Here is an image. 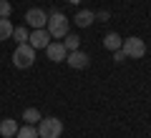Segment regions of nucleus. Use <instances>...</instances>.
Wrapping results in <instances>:
<instances>
[{
  "mask_svg": "<svg viewBox=\"0 0 151 138\" xmlns=\"http://www.w3.org/2000/svg\"><path fill=\"white\" fill-rule=\"evenodd\" d=\"M28 43H30L33 48H45V45H48L50 43V33L45 30V28H35V30L30 33V38H28Z\"/></svg>",
  "mask_w": 151,
  "mask_h": 138,
  "instance_id": "0eeeda50",
  "label": "nucleus"
},
{
  "mask_svg": "<svg viewBox=\"0 0 151 138\" xmlns=\"http://www.w3.org/2000/svg\"><path fill=\"white\" fill-rule=\"evenodd\" d=\"M10 35H13V23L8 20V18H0V43L8 40Z\"/></svg>",
  "mask_w": 151,
  "mask_h": 138,
  "instance_id": "ddd939ff",
  "label": "nucleus"
},
{
  "mask_svg": "<svg viewBox=\"0 0 151 138\" xmlns=\"http://www.w3.org/2000/svg\"><path fill=\"white\" fill-rule=\"evenodd\" d=\"M45 25H48V33L53 38H65L68 35V20H65V15L58 13V10H53L48 15V23H45Z\"/></svg>",
  "mask_w": 151,
  "mask_h": 138,
  "instance_id": "7ed1b4c3",
  "label": "nucleus"
},
{
  "mask_svg": "<svg viewBox=\"0 0 151 138\" xmlns=\"http://www.w3.org/2000/svg\"><path fill=\"white\" fill-rule=\"evenodd\" d=\"M121 48H124V53L129 55V58H144L146 55V43L141 40V38H136V35L126 38V40L121 43Z\"/></svg>",
  "mask_w": 151,
  "mask_h": 138,
  "instance_id": "20e7f679",
  "label": "nucleus"
},
{
  "mask_svg": "<svg viewBox=\"0 0 151 138\" xmlns=\"http://www.w3.org/2000/svg\"><path fill=\"white\" fill-rule=\"evenodd\" d=\"M13 40L18 43V45H23V43H28V38H30V33L25 30V25H18V28H13Z\"/></svg>",
  "mask_w": 151,
  "mask_h": 138,
  "instance_id": "f8f14e48",
  "label": "nucleus"
},
{
  "mask_svg": "<svg viewBox=\"0 0 151 138\" xmlns=\"http://www.w3.org/2000/svg\"><path fill=\"white\" fill-rule=\"evenodd\" d=\"M121 43H124V38H121L119 33H108V35L103 38V48L106 50H119Z\"/></svg>",
  "mask_w": 151,
  "mask_h": 138,
  "instance_id": "1a4fd4ad",
  "label": "nucleus"
},
{
  "mask_svg": "<svg viewBox=\"0 0 151 138\" xmlns=\"http://www.w3.org/2000/svg\"><path fill=\"white\" fill-rule=\"evenodd\" d=\"M25 23L35 30V28H45V23H48V15H45V10H40V8H30V10L25 13Z\"/></svg>",
  "mask_w": 151,
  "mask_h": 138,
  "instance_id": "39448f33",
  "label": "nucleus"
},
{
  "mask_svg": "<svg viewBox=\"0 0 151 138\" xmlns=\"http://www.w3.org/2000/svg\"><path fill=\"white\" fill-rule=\"evenodd\" d=\"M60 133H63V123L58 118L48 116L38 121V138H60Z\"/></svg>",
  "mask_w": 151,
  "mask_h": 138,
  "instance_id": "f03ea898",
  "label": "nucleus"
},
{
  "mask_svg": "<svg viewBox=\"0 0 151 138\" xmlns=\"http://www.w3.org/2000/svg\"><path fill=\"white\" fill-rule=\"evenodd\" d=\"M15 138H38V128H35V126H30V123H25L23 128H18Z\"/></svg>",
  "mask_w": 151,
  "mask_h": 138,
  "instance_id": "4468645a",
  "label": "nucleus"
},
{
  "mask_svg": "<svg viewBox=\"0 0 151 138\" xmlns=\"http://www.w3.org/2000/svg\"><path fill=\"white\" fill-rule=\"evenodd\" d=\"M35 63V48H33L30 43H23V45H18L15 53H13V65L20 70L30 68V65Z\"/></svg>",
  "mask_w": 151,
  "mask_h": 138,
  "instance_id": "f257e3e1",
  "label": "nucleus"
},
{
  "mask_svg": "<svg viewBox=\"0 0 151 138\" xmlns=\"http://www.w3.org/2000/svg\"><path fill=\"white\" fill-rule=\"evenodd\" d=\"M68 3H73V5H78V3H81V0H68Z\"/></svg>",
  "mask_w": 151,
  "mask_h": 138,
  "instance_id": "6ab92c4d",
  "label": "nucleus"
},
{
  "mask_svg": "<svg viewBox=\"0 0 151 138\" xmlns=\"http://www.w3.org/2000/svg\"><path fill=\"white\" fill-rule=\"evenodd\" d=\"M40 118H43V116H40V111H38V108H25V111H23V121L30 123V126H33V123H38Z\"/></svg>",
  "mask_w": 151,
  "mask_h": 138,
  "instance_id": "2eb2a0df",
  "label": "nucleus"
},
{
  "mask_svg": "<svg viewBox=\"0 0 151 138\" xmlns=\"http://www.w3.org/2000/svg\"><path fill=\"white\" fill-rule=\"evenodd\" d=\"M10 13H13V5L8 0H0V18H10Z\"/></svg>",
  "mask_w": 151,
  "mask_h": 138,
  "instance_id": "f3484780",
  "label": "nucleus"
},
{
  "mask_svg": "<svg viewBox=\"0 0 151 138\" xmlns=\"http://www.w3.org/2000/svg\"><path fill=\"white\" fill-rule=\"evenodd\" d=\"M126 58H129V55L124 53V48H119V50H113V60H116V63H124Z\"/></svg>",
  "mask_w": 151,
  "mask_h": 138,
  "instance_id": "a211bd4d",
  "label": "nucleus"
},
{
  "mask_svg": "<svg viewBox=\"0 0 151 138\" xmlns=\"http://www.w3.org/2000/svg\"><path fill=\"white\" fill-rule=\"evenodd\" d=\"M93 20H96V13H93V10H81L78 15H76V23H78L81 28L93 25Z\"/></svg>",
  "mask_w": 151,
  "mask_h": 138,
  "instance_id": "9b49d317",
  "label": "nucleus"
},
{
  "mask_svg": "<svg viewBox=\"0 0 151 138\" xmlns=\"http://www.w3.org/2000/svg\"><path fill=\"white\" fill-rule=\"evenodd\" d=\"M45 53H48V58L53 60V63H63L65 55H68V50H65L63 43H48V45H45Z\"/></svg>",
  "mask_w": 151,
  "mask_h": 138,
  "instance_id": "6e6552de",
  "label": "nucleus"
},
{
  "mask_svg": "<svg viewBox=\"0 0 151 138\" xmlns=\"http://www.w3.org/2000/svg\"><path fill=\"white\" fill-rule=\"evenodd\" d=\"M65 63H68L70 68H76V70H83V68H88L91 58H88L86 53H81V50H70V53L65 55Z\"/></svg>",
  "mask_w": 151,
  "mask_h": 138,
  "instance_id": "423d86ee",
  "label": "nucleus"
},
{
  "mask_svg": "<svg viewBox=\"0 0 151 138\" xmlns=\"http://www.w3.org/2000/svg\"><path fill=\"white\" fill-rule=\"evenodd\" d=\"M15 133H18V123L13 121V118H5V121H0V136L10 138V136H15Z\"/></svg>",
  "mask_w": 151,
  "mask_h": 138,
  "instance_id": "9d476101",
  "label": "nucleus"
},
{
  "mask_svg": "<svg viewBox=\"0 0 151 138\" xmlns=\"http://www.w3.org/2000/svg\"><path fill=\"white\" fill-rule=\"evenodd\" d=\"M63 45H65V50H68V53H70V50H78L81 38H78V35H70V33H68V35H65V40H63Z\"/></svg>",
  "mask_w": 151,
  "mask_h": 138,
  "instance_id": "dca6fc26",
  "label": "nucleus"
}]
</instances>
